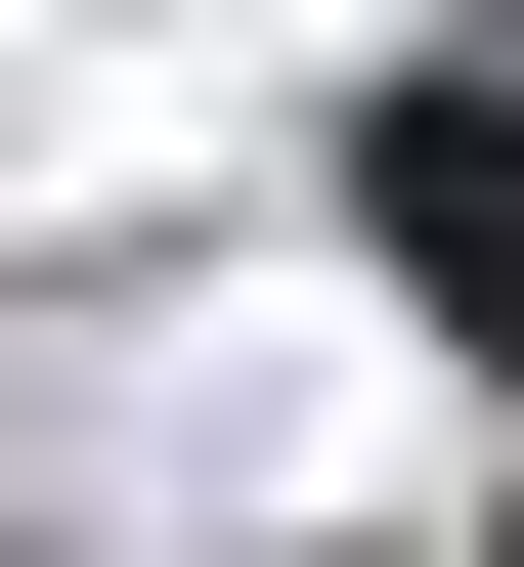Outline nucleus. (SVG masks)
<instances>
[{"instance_id":"1","label":"nucleus","mask_w":524,"mask_h":567,"mask_svg":"<svg viewBox=\"0 0 524 567\" xmlns=\"http://www.w3.org/2000/svg\"><path fill=\"white\" fill-rule=\"evenodd\" d=\"M350 218H393V306H438V350H524V87H393Z\"/></svg>"}]
</instances>
